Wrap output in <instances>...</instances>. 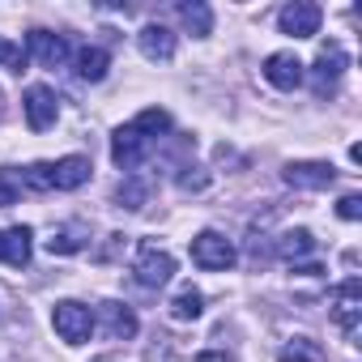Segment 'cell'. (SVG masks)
I'll return each mask as SVG.
<instances>
[{"mask_svg": "<svg viewBox=\"0 0 362 362\" xmlns=\"http://www.w3.org/2000/svg\"><path fill=\"white\" fill-rule=\"evenodd\" d=\"M132 273H136V281L145 290H158V286H166L175 277V256L166 247H158L153 239H141L136 256H132Z\"/></svg>", "mask_w": 362, "mask_h": 362, "instance_id": "1", "label": "cell"}, {"mask_svg": "<svg viewBox=\"0 0 362 362\" xmlns=\"http://www.w3.org/2000/svg\"><path fill=\"white\" fill-rule=\"evenodd\" d=\"M328 311H332V324L358 341V324H362V281L358 277H345L332 294H328Z\"/></svg>", "mask_w": 362, "mask_h": 362, "instance_id": "2", "label": "cell"}, {"mask_svg": "<svg viewBox=\"0 0 362 362\" xmlns=\"http://www.w3.org/2000/svg\"><path fill=\"white\" fill-rule=\"evenodd\" d=\"M52 328L60 332L64 345H86L90 332H94V311L86 303H77V298H60L52 307Z\"/></svg>", "mask_w": 362, "mask_h": 362, "instance_id": "3", "label": "cell"}, {"mask_svg": "<svg viewBox=\"0 0 362 362\" xmlns=\"http://www.w3.org/2000/svg\"><path fill=\"white\" fill-rule=\"evenodd\" d=\"M235 260H239V252H235V243H230L222 230H201V235L192 239V264H197V269H205V273H226Z\"/></svg>", "mask_w": 362, "mask_h": 362, "instance_id": "4", "label": "cell"}, {"mask_svg": "<svg viewBox=\"0 0 362 362\" xmlns=\"http://www.w3.org/2000/svg\"><path fill=\"white\" fill-rule=\"evenodd\" d=\"M345 69H349L345 47H341V43H324L320 56H315V64H311V90H315V98H332Z\"/></svg>", "mask_w": 362, "mask_h": 362, "instance_id": "5", "label": "cell"}, {"mask_svg": "<svg viewBox=\"0 0 362 362\" xmlns=\"http://www.w3.org/2000/svg\"><path fill=\"white\" fill-rule=\"evenodd\" d=\"M149 136L145 132H136L132 124H119L115 132H111V162L119 166V170H136L141 162H145V153H149Z\"/></svg>", "mask_w": 362, "mask_h": 362, "instance_id": "6", "label": "cell"}, {"mask_svg": "<svg viewBox=\"0 0 362 362\" xmlns=\"http://www.w3.org/2000/svg\"><path fill=\"white\" fill-rule=\"evenodd\" d=\"M320 22H324V9L311 5V0H294V5H286L277 13V26L290 39H315L320 35Z\"/></svg>", "mask_w": 362, "mask_h": 362, "instance_id": "7", "label": "cell"}, {"mask_svg": "<svg viewBox=\"0 0 362 362\" xmlns=\"http://www.w3.org/2000/svg\"><path fill=\"white\" fill-rule=\"evenodd\" d=\"M281 179L298 192H324L337 184V170H332V162H286Z\"/></svg>", "mask_w": 362, "mask_h": 362, "instance_id": "8", "label": "cell"}, {"mask_svg": "<svg viewBox=\"0 0 362 362\" xmlns=\"http://www.w3.org/2000/svg\"><path fill=\"white\" fill-rule=\"evenodd\" d=\"M26 56L43 69H60L69 60V39L56 35V30H30L26 35Z\"/></svg>", "mask_w": 362, "mask_h": 362, "instance_id": "9", "label": "cell"}, {"mask_svg": "<svg viewBox=\"0 0 362 362\" xmlns=\"http://www.w3.org/2000/svg\"><path fill=\"white\" fill-rule=\"evenodd\" d=\"M260 73H264V81H269L273 90H298L303 77H307V64H303L294 52H273Z\"/></svg>", "mask_w": 362, "mask_h": 362, "instance_id": "10", "label": "cell"}, {"mask_svg": "<svg viewBox=\"0 0 362 362\" xmlns=\"http://www.w3.org/2000/svg\"><path fill=\"white\" fill-rule=\"evenodd\" d=\"M22 111H26V124H30L35 132H47V128L56 124V115H60V103H56V94H52L47 86H30V90L22 94Z\"/></svg>", "mask_w": 362, "mask_h": 362, "instance_id": "11", "label": "cell"}, {"mask_svg": "<svg viewBox=\"0 0 362 362\" xmlns=\"http://www.w3.org/2000/svg\"><path fill=\"white\" fill-rule=\"evenodd\" d=\"M30 252H35V230H30V226H9V230H0V264L26 269V264H30Z\"/></svg>", "mask_w": 362, "mask_h": 362, "instance_id": "12", "label": "cell"}, {"mask_svg": "<svg viewBox=\"0 0 362 362\" xmlns=\"http://www.w3.org/2000/svg\"><path fill=\"white\" fill-rule=\"evenodd\" d=\"M90 158L86 153H69V158H60V162H52V188L56 192H73V188H81V184H90Z\"/></svg>", "mask_w": 362, "mask_h": 362, "instance_id": "13", "label": "cell"}, {"mask_svg": "<svg viewBox=\"0 0 362 362\" xmlns=\"http://www.w3.org/2000/svg\"><path fill=\"white\" fill-rule=\"evenodd\" d=\"M136 47H141V56H145V60H153V64H166V60H175V35H170L166 26H158V22L141 26V35H136Z\"/></svg>", "mask_w": 362, "mask_h": 362, "instance_id": "14", "label": "cell"}, {"mask_svg": "<svg viewBox=\"0 0 362 362\" xmlns=\"http://www.w3.org/2000/svg\"><path fill=\"white\" fill-rule=\"evenodd\" d=\"M103 324H107V337L111 341H132L136 337V328H141V320H136V311L128 307V303H103Z\"/></svg>", "mask_w": 362, "mask_h": 362, "instance_id": "15", "label": "cell"}, {"mask_svg": "<svg viewBox=\"0 0 362 362\" xmlns=\"http://www.w3.org/2000/svg\"><path fill=\"white\" fill-rule=\"evenodd\" d=\"M175 13H179V22H184L197 39H205V35H214V9L205 5V0H179L175 5Z\"/></svg>", "mask_w": 362, "mask_h": 362, "instance_id": "16", "label": "cell"}, {"mask_svg": "<svg viewBox=\"0 0 362 362\" xmlns=\"http://www.w3.org/2000/svg\"><path fill=\"white\" fill-rule=\"evenodd\" d=\"M86 239H90V230H86L81 222H64V226H56V230H52L47 252H52V256H73V252H81V247H86Z\"/></svg>", "mask_w": 362, "mask_h": 362, "instance_id": "17", "label": "cell"}, {"mask_svg": "<svg viewBox=\"0 0 362 362\" xmlns=\"http://www.w3.org/2000/svg\"><path fill=\"white\" fill-rule=\"evenodd\" d=\"M311 252H315V235H311L307 226L281 230V239H277V256H281V260L298 264V260H303V256H311Z\"/></svg>", "mask_w": 362, "mask_h": 362, "instance_id": "18", "label": "cell"}, {"mask_svg": "<svg viewBox=\"0 0 362 362\" xmlns=\"http://www.w3.org/2000/svg\"><path fill=\"white\" fill-rule=\"evenodd\" d=\"M170 315H175V320H184V324L201 320V315H205V294H201L192 281H188V286H179L175 298H170Z\"/></svg>", "mask_w": 362, "mask_h": 362, "instance_id": "19", "label": "cell"}, {"mask_svg": "<svg viewBox=\"0 0 362 362\" xmlns=\"http://www.w3.org/2000/svg\"><path fill=\"white\" fill-rule=\"evenodd\" d=\"M277 358L281 362H328V354H324V345L320 341H311V337H290V341H281V349H277Z\"/></svg>", "mask_w": 362, "mask_h": 362, "instance_id": "20", "label": "cell"}, {"mask_svg": "<svg viewBox=\"0 0 362 362\" xmlns=\"http://www.w3.org/2000/svg\"><path fill=\"white\" fill-rule=\"evenodd\" d=\"M73 64H77V77L94 86V81H103V77H107V69H111V56H107L103 47H81V52L73 56Z\"/></svg>", "mask_w": 362, "mask_h": 362, "instance_id": "21", "label": "cell"}, {"mask_svg": "<svg viewBox=\"0 0 362 362\" xmlns=\"http://www.w3.org/2000/svg\"><path fill=\"white\" fill-rule=\"evenodd\" d=\"M115 201H119V209H141L149 201V184H145V179H136V175H128L124 184L115 188Z\"/></svg>", "mask_w": 362, "mask_h": 362, "instance_id": "22", "label": "cell"}, {"mask_svg": "<svg viewBox=\"0 0 362 362\" xmlns=\"http://www.w3.org/2000/svg\"><path fill=\"white\" fill-rule=\"evenodd\" d=\"M132 128H136V132H145V136L153 141V136L170 132V115H166L162 107H145V111H141V115L132 119Z\"/></svg>", "mask_w": 362, "mask_h": 362, "instance_id": "23", "label": "cell"}, {"mask_svg": "<svg viewBox=\"0 0 362 362\" xmlns=\"http://www.w3.org/2000/svg\"><path fill=\"white\" fill-rule=\"evenodd\" d=\"M22 188L30 192H52V162H30L22 170Z\"/></svg>", "mask_w": 362, "mask_h": 362, "instance_id": "24", "label": "cell"}, {"mask_svg": "<svg viewBox=\"0 0 362 362\" xmlns=\"http://www.w3.org/2000/svg\"><path fill=\"white\" fill-rule=\"evenodd\" d=\"M26 64V52L13 43V39H0V69H9V73H22Z\"/></svg>", "mask_w": 362, "mask_h": 362, "instance_id": "25", "label": "cell"}, {"mask_svg": "<svg viewBox=\"0 0 362 362\" xmlns=\"http://www.w3.org/2000/svg\"><path fill=\"white\" fill-rule=\"evenodd\" d=\"M337 218H341V222H358V218H362V197H358V192H345V197L337 201Z\"/></svg>", "mask_w": 362, "mask_h": 362, "instance_id": "26", "label": "cell"}, {"mask_svg": "<svg viewBox=\"0 0 362 362\" xmlns=\"http://www.w3.org/2000/svg\"><path fill=\"white\" fill-rule=\"evenodd\" d=\"M13 201H18V188H13V184H0V209L13 205Z\"/></svg>", "mask_w": 362, "mask_h": 362, "instance_id": "27", "label": "cell"}, {"mask_svg": "<svg viewBox=\"0 0 362 362\" xmlns=\"http://www.w3.org/2000/svg\"><path fill=\"white\" fill-rule=\"evenodd\" d=\"M197 362H230V354H218V349H209V354H201Z\"/></svg>", "mask_w": 362, "mask_h": 362, "instance_id": "28", "label": "cell"}, {"mask_svg": "<svg viewBox=\"0 0 362 362\" xmlns=\"http://www.w3.org/2000/svg\"><path fill=\"white\" fill-rule=\"evenodd\" d=\"M0 119H5V90H0Z\"/></svg>", "mask_w": 362, "mask_h": 362, "instance_id": "29", "label": "cell"}]
</instances>
